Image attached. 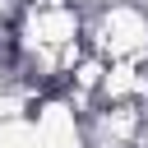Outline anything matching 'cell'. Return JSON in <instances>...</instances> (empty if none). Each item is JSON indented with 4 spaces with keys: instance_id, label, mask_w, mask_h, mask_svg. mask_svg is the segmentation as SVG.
I'll return each mask as SVG.
<instances>
[{
    "instance_id": "obj_1",
    "label": "cell",
    "mask_w": 148,
    "mask_h": 148,
    "mask_svg": "<svg viewBox=\"0 0 148 148\" xmlns=\"http://www.w3.org/2000/svg\"><path fill=\"white\" fill-rule=\"evenodd\" d=\"M88 51L102 60H125V56H143L148 51V9L134 0H111L102 9H92L88 18Z\"/></svg>"
}]
</instances>
